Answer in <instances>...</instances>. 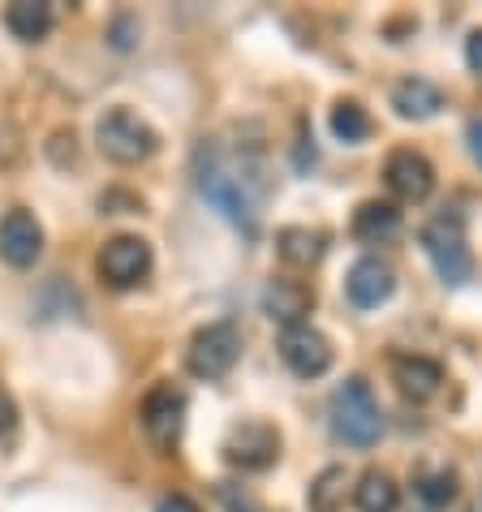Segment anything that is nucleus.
Wrapping results in <instances>:
<instances>
[{
  "label": "nucleus",
  "instance_id": "f257e3e1",
  "mask_svg": "<svg viewBox=\"0 0 482 512\" xmlns=\"http://www.w3.org/2000/svg\"><path fill=\"white\" fill-rule=\"evenodd\" d=\"M194 181H198V194H203L233 229L254 237L267 186H263V168L254 164L250 155L229 151V147H220V142H203L198 160H194Z\"/></svg>",
  "mask_w": 482,
  "mask_h": 512
},
{
  "label": "nucleus",
  "instance_id": "f03ea898",
  "mask_svg": "<svg viewBox=\"0 0 482 512\" xmlns=\"http://www.w3.org/2000/svg\"><path fill=\"white\" fill-rule=\"evenodd\" d=\"M332 431L336 439H345L353 448H371L384 435V414H379V401L366 379H345L332 392Z\"/></svg>",
  "mask_w": 482,
  "mask_h": 512
},
{
  "label": "nucleus",
  "instance_id": "7ed1b4c3",
  "mask_svg": "<svg viewBox=\"0 0 482 512\" xmlns=\"http://www.w3.org/2000/svg\"><path fill=\"white\" fill-rule=\"evenodd\" d=\"M95 138H99V151H104L112 164H121V168L143 164V160H151V155L160 151V134H155L151 125L130 108L104 112L99 125H95Z\"/></svg>",
  "mask_w": 482,
  "mask_h": 512
},
{
  "label": "nucleus",
  "instance_id": "20e7f679",
  "mask_svg": "<svg viewBox=\"0 0 482 512\" xmlns=\"http://www.w3.org/2000/svg\"><path fill=\"white\" fill-rule=\"evenodd\" d=\"M237 358H241V332L229 319L198 327L186 349V366L194 379H224L237 366Z\"/></svg>",
  "mask_w": 482,
  "mask_h": 512
},
{
  "label": "nucleus",
  "instance_id": "39448f33",
  "mask_svg": "<svg viewBox=\"0 0 482 512\" xmlns=\"http://www.w3.org/2000/svg\"><path fill=\"white\" fill-rule=\"evenodd\" d=\"M422 250L431 254L435 272L444 284H465L474 276V254L465 246V229L457 216H439L422 229Z\"/></svg>",
  "mask_w": 482,
  "mask_h": 512
},
{
  "label": "nucleus",
  "instance_id": "423d86ee",
  "mask_svg": "<svg viewBox=\"0 0 482 512\" xmlns=\"http://www.w3.org/2000/svg\"><path fill=\"white\" fill-rule=\"evenodd\" d=\"M95 267H99V280H104L108 289H134V284H143L151 272V246L143 237L121 233V237L104 241Z\"/></svg>",
  "mask_w": 482,
  "mask_h": 512
},
{
  "label": "nucleus",
  "instance_id": "0eeeda50",
  "mask_svg": "<svg viewBox=\"0 0 482 512\" xmlns=\"http://www.w3.org/2000/svg\"><path fill=\"white\" fill-rule=\"evenodd\" d=\"M138 418H143V431H147V439L155 448L173 452L177 439H181V426H186V396H181L173 383H160V388H151L143 396Z\"/></svg>",
  "mask_w": 482,
  "mask_h": 512
},
{
  "label": "nucleus",
  "instance_id": "6e6552de",
  "mask_svg": "<svg viewBox=\"0 0 482 512\" xmlns=\"http://www.w3.org/2000/svg\"><path fill=\"white\" fill-rule=\"evenodd\" d=\"M276 349H280V358H285V366H289L297 379H319V375H328V366H332V345H328V336L315 332L310 323L285 327Z\"/></svg>",
  "mask_w": 482,
  "mask_h": 512
},
{
  "label": "nucleus",
  "instance_id": "1a4fd4ad",
  "mask_svg": "<svg viewBox=\"0 0 482 512\" xmlns=\"http://www.w3.org/2000/svg\"><path fill=\"white\" fill-rule=\"evenodd\" d=\"M280 457V431L267 422H241L224 439V461L237 469H267Z\"/></svg>",
  "mask_w": 482,
  "mask_h": 512
},
{
  "label": "nucleus",
  "instance_id": "9d476101",
  "mask_svg": "<svg viewBox=\"0 0 482 512\" xmlns=\"http://www.w3.org/2000/svg\"><path fill=\"white\" fill-rule=\"evenodd\" d=\"M44 254V229L26 207H13L0 216V259L9 267H31Z\"/></svg>",
  "mask_w": 482,
  "mask_h": 512
},
{
  "label": "nucleus",
  "instance_id": "9b49d317",
  "mask_svg": "<svg viewBox=\"0 0 482 512\" xmlns=\"http://www.w3.org/2000/svg\"><path fill=\"white\" fill-rule=\"evenodd\" d=\"M384 177H388L392 194L405 198V203H422V198H431V190H435V168H431V160L422 151H409V147L388 155Z\"/></svg>",
  "mask_w": 482,
  "mask_h": 512
},
{
  "label": "nucleus",
  "instance_id": "f8f14e48",
  "mask_svg": "<svg viewBox=\"0 0 482 512\" xmlns=\"http://www.w3.org/2000/svg\"><path fill=\"white\" fill-rule=\"evenodd\" d=\"M345 293H349V302L358 310H375V306H384L388 297L396 293V272L384 259H379V254H366V259H358L349 267Z\"/></svg>",
  "mask_w": 482,
  "mask_h": 512
},
{
  "label": "nucleus",
  "instance_id": "ddd939ff",
  "mask_svg": "<svg viewBox=\"0 0 482 512\" xmlns=\"http://www.w3.org/2000/svg\"><path fill=\"white\" fill-rule=\"evenodd\" d=\"M392 383L401 388V396L422 405L444 388V366H439L435 358H422V353H396L392 358Z\"/></svg>",
  "mask_w": 482,
  "mask_h": 512
},
{
  "label": "nucleus",
  "instance_id": "4468645a",
  "mask_svg": "<svg viewBox=\"0 0 482 512\" xmlns=\"http://www.w3.org/2000/svg\"><path fill=\"white\" fill-rule=\"evenodd\" d=\"M263 310L280 327H297L310 315V310H315V293H310L302 280L276 276V280H267V289H263Z\"/></svg>",
  "mask_w": 482,
  "mask_h": 512
},
{
  "label": "nucleus",
  "instance_id": "2eb2a0df",
  "mask_svg": "<svg viewBox=\"0 0 482 512\" xmlns=\"http://www.w3.org/2000/svg\"><path fill=\"white\" fill-rule=\"evenodd\" d=\"M392 108L401 112L405 121H427L435 117L439 108H444V91L435 87L427 78H405L392 87Z\"/></svg>",
  "mask_w": 482,
  "mask_h": 512
},
{
  "label": "nucleus",
  "instance_id": "dca6fc26",
  "mask_svg": "<svg viewBox=\"0 0 482 512\" xmlns=\"http://www.w3.org/2000/svg\"><path fill=\"white\" fill-rule=\"evenodd\" d=\"M328 250V233L323 229H306V224H289V229L276 233V254L289 267H315Z\"/></svg>",
  "mask_w": 482,
  "mask_h": 512
},
{
  "label": "nucleus",
  "instance_id": "f3484780",
  "mask_svg": "<svg viewBox=\"0 0 482 512\" xmlns=\"http://www.w3.org/2000/svg\"><path fill=\"white\" fill-rule=\"evenodd\" d=\"M396 233H401V211H396L392 203H379V198H371V203H362L358 211H353V237H358V241L384 246V241H392Z\"/></svg>",
  "mask_w": 482,
  "mask_h": 512
},
{
  "label": "nucleus",
  "instance_id": "a211bd4d",
  "mask_svg": "<svg viewBox=\"0 0 482 512\" xmlns=\"http://www.w3.org/2000/svg\"><path fill=\"white\" fill-rule=\"evenodd\" d=\"M353 504H358V512H396L401 487L392 482L388 469H366L358 478V487H353Z\"/></svg>",
  "mask_w": 482,
  "mask_h": 512
},
{
  "label": "nucleus",
  "instance_id": "6ab92c4d",
  "mask_svg": "<svg viewBox=\"0 0 482 512\" xmlns=\"http://www.w3.org/2000/svg\"><path fill=\"white\" fill-rule=\"evenodd\" d=\"M5 26L22 44H39L52 31V5H44V0H13L5 9Z\"/></svg>",
  "mask_w": 482,
  "mask_h": 512
},
{
  "label": "nucleus",
  "instance_id": "aec40b11",
  "mask_svg": "<svg viewBox=\"0 0 482 512\" xmlns=\"http://www.w3.org/2000/svg\"><path fill=\"white\" fill-rule=\"evenodd\" d=\"M414 495L431 512H444L452 500H457V469H448V465L418 469V474H414Z\"/></svg>",
  "mask_w": 482,
  "mask_h": 512
},
{
  "label": "nucleus",
  "instance_id": "412c9836",
  "mask_svg": "<svg viewBox=\"0 0 482 512\" xmlns=\"http://www.w3.org/2000/svg\"><path fill=\"white\" fill-rule=\"evenodd\" d=\"M371 117H366V108L358 104V99H340V104L332 108V134L340 142H366L371 138Z\"/></svg>",
  "mask_w": 482,
  "mask_h": 512
},
{
  "label": "nucleus",
  "instance_id": "4be33fe9",
  "mask_svg": "<svg viewBox=\"0 0 482 512\" xmlns=\"http://www.w3.org/2000/svg\"><path fill=\"white\" fill-rule=\"evenodd\" d=\"M340 495H345V469H323L319 482L310 487V508L315 512H336Z\"/></svg>",
  "mask_w": 482,
  "mask_h": 512
},
{
  "label": "nucleus",
  "instance_id": "5701e85b",
  "mask_svg": "<svg viewBox=\"0 0 482 512\" xmlns=\"http://www.w3.org/2000/svg\"><path fill=\"white\" fill-rule=\"evenodd\" d=\"M134 39H138V22L134 18H117V22H112V48H117V52H130Z\"/></svg>",
  "mask_w": 482,
  "mask_h": 512
},
{
  "label": "nucleus",
  "instance_id": "b1692460",
  "mask_svg": "<svg viewBox=\"0 0 482 512\" xmlns=\"http://www.w3.org/2000/svg\"><path fill=\"white\" fill-rule=\"evenodd\" d=\"M13 422H18V405H13V396L0 388V435H9Z\"/></svg>",
  "mask_w": 482,
  "mask_h": 512
},
{
  "label": "nucleus",
  "instance_id": "393cba45",
  "mask_svg": "<svg viewBox=\"0 0 482 512\" xmlns=\"http://www.w3.org/2000/svg\"><path fill=\"white\" fill-rule=\"evenodd\" d=\"M155 512H198V504L190 500V495H164V500L160 504H155Z\"/></svg>",
  "mask_w": 482,
  "mask_h": 512
},
{
  "label": "nucleus",
  "instance_id": "a878e982",
  "mask_svg": "<svg viewBox=\"0 0 482 512\" xmlns=\"http://www.w3.org/2000/svg\"><path fill=\"white\" fill-rule=\"evenodd\" d=\"M465 61H470L474 74H482V31H474L470 39H465Z\"/></svg>",
  "mask_w": 482,
  "mask_h": 512
},
{
  "label": "nucleus",
  "instance_id": "bb28decb",
  "mask_svg": "<svg viewBox=\"0 0 482 512\" xmlns=\"http://www.w3.org/2000/svg\"><path fill=\"white\" fill-rule=\"evenodd\" d=\"M220 500H224V508H229V512H254V504L246 500V495H237L233 487H220Z\"/></svg>",
  "mask_w": 482,
  "mask_h": 512
},
{
  "label": "nucleus",
  "instance_id": "cd10ccee",
  "mask_svg": "<svg viewBox=\"0 0 482 512\" xmlns=\"http://www.w3.org/2000/svg\"><path fill=\"white\" fill-rule=\"evenodd\" d=\"M465 138H470V151H474V160L482 164V117L470 121V130H465Z\"/></svg>",
  "mask_w": 482,
  "mask_h": 512
}]
</instances>
